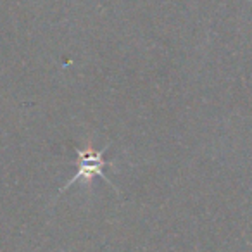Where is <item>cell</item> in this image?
I'll use <instances>...</instances> for the list:
<instances>
[{"label": "cell", "instance_id": "6da1fadb", "mask_svg": "<svg viewBox=\"0 0 252 252\" xmlns=\"http://www.w3.org/2000/svg\"><path fill=\"white\" fill-rule=\"evenodd\" d=\"M104 154H105V149L104 151H95V149H92V145H88L87 149H81V151H76V156H78V171L76 175L73 176V178L69 180V182L66 183V185L61 189V193L64 192L66 189H69L71 185H74V183L78 182H90L94 176H100V178H104L107 183L109 178L105 176L104 169L107 168V166H111V162H107L104 159ZM112 185V183H111ZM114 187V185H112ZM116 189V187H114Z\"/></svg>", "mask_w": 252, "mask_h": 252}]
</instances>
